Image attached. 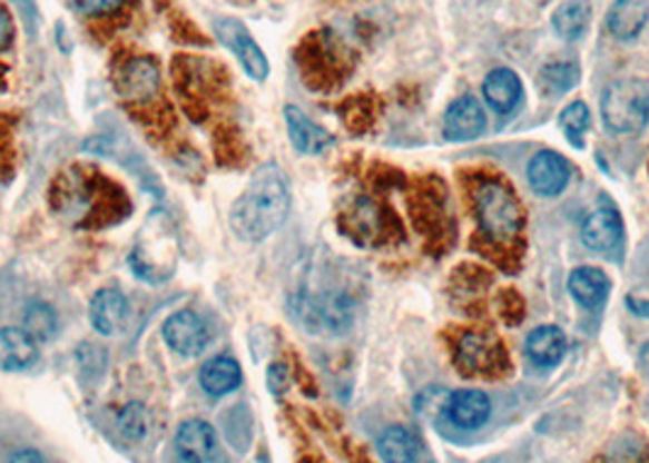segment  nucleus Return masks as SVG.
<instances>
[{
	"instance_id": "72a5a7b5",
	"label": "nucleus",
	"mask_w": 649,
	"mask_h": 463,
	"mask_svg": "<svg viewBox=\"0 0 649 463\" xmlns=\"http://www.w3.org/2000/svg\"><path fill=\"white\" fill-rule=\"evenodd\" d=\"M638 362H640V368L645 376L649 378V342L642 344V349H640V356H638Z\"/></svg>"
},
{
	"instance_id": "c85d7f7f",
	"label": "nucleus",
	"mask_w": 649,
	"mask_h": 463,
	"mask_svg": "<svg viewBox=\"0 0 649 463\" xmlns=\"http://www.w3.org/2000/svg\"><path fill=\"white\" fill-rule=\"evenodd\" d=\"M69 6L83 18H106L120 12L127 0H69Z\"/></svg>"
},
{
	"instance_id": "a878e982",
	"label": "nucleus",
	"mask_w": 649,
	"mask_h": 463,
	"mask_svg": "<svg viewBox=\"0 0 649 463\" xmlns=\"http://www.w3.org/2000/svg\"><path fill=\"white\" fill-rule=\"evenodd\" d=\"M581 81V71L574 61H552L542 67L540 83L547 93H569Z\"/></svg>"
},
{
	"instance_id": "aec40b11",
	"label": "nucleus",
	"mask_w": 649,
	"mask_h": 463,
	"mask_svg": "<svg viewBox=\"0 0 649 463\" xmlns=\"http://www.w3.org/2000/svg\"><path fill=\"white\" fill-rule=\"evenodd\" d=\"M567 288L581 307L587 311H598L603 307L610 295V278L596 266H579L569 274Z\"/></svg>"
},
{
	"instance_id": "9b49d317",
	"label": "nucleus",
	"mask_w": 649,
	"mask_h": 463,
	"mask_svg": "<svg viewBox=\"0 0 649 463\" xmlns=\"http://www.w3.org/2000/svg\"><path fill=\"white\" fill-rule=\"evenodd\" d=\"M528 184L542 198L562 196L571 184V166L557 151H538L528 164Z\"/></svg>"
},
{
	"instance_id": "6e6552de",
	"label": "nucleus",
	"mask_w": 649,
	"mask_h": 463,
	"mask_svg": "<svg viewBox=\"0 0 649 463\" xmlns=\"http://www.w3.org/2000/svg\"><path fill=\"white\" fill-rule=\"evenodd\" d=\"M456 366L464 376H495L505 366V358L501 346L486 334L469 332L456 346Z\"/></svg>"
},
{
	"instance_id": "4468645a",
	"label": "nucleus",
	"mask_w": 649,
	"mask_h": 463,
	"mask_svg": "<svg viewBox=\"0 0 649 463\" xmlns=\"http://www.w3.org/2000/svg\"><path fill=\"white\" fill-rule=\"evenodd\" d=\"M284 120H286V130H288L291 145H294L296 151L305 154V157H317V154H323L325 149H330L335 145V137L330 135L325 127H321L315 120H311L308 115H305L296 106H286L284 108Z\"/></svg>"
},
{
	"instance_id": "f8f14e48",
	"label": "nucleus",
	"mask_w": 649,
	"mask_h": 463,
	"mask_svg": "<svg viewBox=\"0 0 649 463\" xmlns=\"http://www.w3.org/2000/svg\"><path fill=\"white\" fill-rule=\"evenodd\" d=\"M176 454L184 463H210L218 456V432L206 420H186L176 430Z\"/></svg>"
},
{
	"instance_id": "bb28decb",
	"label": "nucleus",
	"mask_w": 649,
	"mask_h": 463,
	"mask_svg": "<svg viewBox=\"0 0 649 463\" xmlns=\"http://www.w3.org/2000/svg\"><path fill=\"white\" fill-rule=\"evenodd\" d=\"M559 125H562V130L567 132L569 141H574L577 147H581V137L589 132L591 127V110L587 102L574 100L571 106H567L559 115Z\"/></svg>"
},
{
	"instance_id": "9d476101",
	"label": "nucleus",
	"mask_w": 649,
	"mask_h": 463,
	"mask_svg": "<svg viewBox=\"0 0 649 463\" xmlns=\"http://www.w3.org/2000/svg\"><path fill=\"white\" fill-rule=\"evenodd\" d=\"M622 237H626V225L616 208L603 205L596 208L581 225V242L583 247L596 254H616L622 247Z\"/></svg>"
},
{
	"instance_id": "393cba45",
	"label": "nucleus",
	"mask_w": 649,
	"mask_h": 463,
	"mask_svg": "<svg viewBox=\"0 0 649 463\" xmlns=\"http://www.w3.org/2000/svg\"><path fill=\"white\" fill-rule=\"evenodd\" d=\"M598 463H649V444L638 434L626 432L608 444Z\"/></svg>"
},
{
	"instance_id": "7c9ffc66",
	"label": "nucleus",
	"mask_w": 649,
	"mask_h": 463,
	"mask_svg": "<svg viewBox=\"0 0 649 463\" xmlns=\"http://www.w3.org/2000/svg\"><path fill=\"white\" fill-rule=\"evenodd\" d=\"M12 40H16V22H12L10 12L0 6V51H6Z\"/></svg>"
},
{
	"instance_id": "4be33fe9",
	"label": "nucleus",
	"mask_w": 649,
	"mask_h": 463,
	"mask_svg": "<svg viewBox=\"0 0 649 463\" xmlns=\"http://www.w3.org/2000/svg\"><path fill=\"white\" fill-rule=\"evenodd\" d=\"M376 452L384 463H417L423 449H420L417 436L409 427L393 424V427L381 432L376 440Z\"/></svg>"
},
{
	"instance_id": "20e7f679",
	"label": "nucleus",
	"mask_w": 649,
	"mask_h": 463,
	"mask_svg": "<svg viewBox=\"0 0 649 463\" xmlns=\"http://www.w3.org/2000/svg\"><path fill=\"white\" fill-rule=\"evenodd\" d=\"M479 227L495 244L513 242L523 229V208L518 198L499 181H486L474 196Z\"/></svg>"
},
{
	"instance_id": "473e14b6",
	"label": "nucleus",
	"mask_w": 649,
	"mask_h": 463,
	"mask_svg": "<svg viewBox=\"0 0 649 463\" xmlns=\"http://www.w3.org/2000/svg\"><path fill=\"white\" fill-rule=\"evenodd\" d=\"M8 463H47V461L40 452H35V449H20V452L10 456Z\"/></svg>"
},
{
	"instance_id": "7ed1b4c3",
	"label": "nucleus",
	"mask_w": 649,
	"mask_h": 463,
	"mask_svg": "<svg viewBox=\"0 0 649 463\" xmlns=\"http://www.w3.org/2000/svg\"><path fill=\"white\" fill-rule=\"evenodd\" d=\"M601 118L606 130L618 137L645 132L649 125V83L642 79H618L601 98Z\"/></svg>"
},
{
	"instance_id": "39448f33",
	"label": "nucleus",
	"mask_w": 649,
	"mask_h": 463,
	"mask_svg": "<svg viewBox=\"0 0 649 463\" xmlns=\"http://www.w3.org/2000/svg\"><path fill=\"white\" fill-rule=\"evenodd\" d=\"M213 32L218 37V42L237 57L249 79L266 81V76L272 71L269 59H266L264 49L254 40L245 22L237 18H215Z\"/></svg>"
},
{
	"instance_id": "cd10ccee",
	"label": "nucleus",
	"mask_w": 649,
	"mask_h": 463,
	"mask_svg": "<svg viewBox=\"0 0 649 463\" xmlns=\"http://www.w3.org/2000/svg\"><path fill=\"white\" fill-rule=\"evenodd\" d=\"M118 427L127 436V440H142V436L149 432V413L145 405L130 403L122 413L118 415Z\"/></svg>"
},
{
	"instance_id": "5701e85b",
	"label": "nucleus",
	"mask_w": 649,
	"mask_h": 463,
	"mask_svg": "<svg viewBox=\"0 0 649 463\" xmlns=\"http://www.w3.org/2000/svg\"><path fill=\"white\" fill-rule=\"evenodd\" d=\"M591 16H593V8L589 0H564V3L554 10L552 28L557 37H562V40L577 42L587 35Z\"/></svg>"
},
{
	"instance_id": "a211bd4d",
	"label": "nucleus",
	"mask_w": 649,
	"mask_h": 463,
	"mask_svg": "<svg viewBox=\"0 0 649 463\" xmlns=\"http://www.w3.org/2000/svg\"><path fill=\"white\" fill-rule=\"evenodd\" d=\"M649 22V0H616L606 12V28L618 42H635Z\"/></svg>"
},
{
	"instance_id": "b1692460",
	"label": "nucleus",
	"mask_w": 649,
	"mask_h": 463,
	"mask_svg": "<svg viewBox=\"0 0 649 463\" xmlns=\"http://www.w3.org/2000/svg\"><path fill=\"white\" fill-rule=\"evenodd\" d=\"M22 329L28 332L35 342L55 339L59 332L57 311L45 301H30L22 311Z\"/></svg>"
},
{
	"instance_id": "f257e3e1",
	"label": "nucleus",
	"mask_w": 649,
	"mask_h": 463,
	"mask_svg": "<svg viewBox=\"0 0 649 463\" xmlns=\"http://www.w3.org/2000/svg\"><path fill=\"white\" fill-rule=\"evenodd\" d=\"M291 213V186L278 164H264L233 203L230 225L242 242H264L284 227Z\"/></svg>"
},
{
	"instance_id": "2eb2a0df",
	"label": "nucleus",
	"mask_w": 649,
	"mask_h": 463,
	"mask_svg": "<svg viewBox=\"0 0 649 463\" xmlns=\"http://www.w3.org/2000/svg\"><path fill=\"white\" fill-rule=\"evenodd\" d=\"M88 317H91V327L98 334L112 337V334H120L127 327L130 303H127L118 288H104L94 295L91 307H88Z\"/></svg>"
},
{
	"instance_id": "f3484780",
	"label": "nucleus",
	"mask_w": 649,
	"mask_h": 463,
	"mask_svg": "<svg viewBox=\"0 0 649 463\" xmlns=\"http://www.w3.org/2000/svg\"><path fill=\"white\" fill-rule=\"evenodd\" d=\"M525 356L534 368L550 371L564 362L567 356V337L564 332L554 325H542L532 329L525 337Z\"/></svg>"
},
{
	"instance_id": "412c9836",
	"label": "nucleus",
	"mask_w": 649,
	"mask_h": 463,
	"mask_svg": "<svg viewBox=\"0 0 649 463\" xmlns=\"http://www.w3.org/2000/svg\"><path fill=\"white\" fill-rule=\"evenodd\" d=\"M198 383H200V388L213 397L230 395L233 391L239 388V383H242V368L237 364V358L233 356L210 358V362L200 368Z\"/></svg>"
},
{
	"instance_id": "1a4fd4ad",
	"label": "nucleus",
	"mask_w": 649,
	"mask_h": 463,
	"mask_svg": "<svg viewBox=\"0 0 649 463\" xmlns=\"http://www.w3.org/2000/svg\"><path fill=\"white\" fill-rule=\"evenodd\" d=\"M159 63L151 57H130L116 71V91L127 100H149L159 93Z\"/></svg>"
},
{
	"instance_id": "ddd939ff",
	"label": "nucleus",
	"mask_w": 649,
	"mask_h": 463,
	"mask_svg": "<svg viewBox=\"0 0 649 463\" xmlns=\"http://www.w3.org/2000/svg\"><path fill=\"white\" fill-rule=\"evenodd\" d=\"M444 137L450 141H472L486 132V110L474 96H462L450 102L442 122Z\"/></svg>"
},
{
	"instance_id": "dca6fc26",
	"label": "nucleus",
	"mask_w": 649,
	"mask_h": 463,
	"mask_svg": "<svg viewBox=\"0 0 649 463\" xmlns=\"http://www.w3.org/2000/svg\"><path fill=\"white\" fill-rule=\"evenodd\" d=\"M483 100L489 102V108L499 115H511L523 102L525 88L520 76L513 69H493L481 83Z\"/></svg>"
},
{
	"instance_id": "0eeeda50",
	"label": "nucleus",
	"mask_w": 649,
	"mask_h": 463,
	"mask_svg": "<svg viewBox=\"0 0 649 463\" xmlns=\"http://www.w3.org/2000/svg\"><path fill=\"white\" fill-rule=\"evenodd\" d=\"M161 334L169 349L186 358H194L206 352V346L210 342L208 325L203 323V317L196 315L194 311H178L169 315L167 323L161 327Z\"/></svg>"
},
{
	"instance_id": "2f4dec72",
	"label": "nucleus",
	"mask_w": 649,
	"mask_h": 463,
	"mask_svg": "<svg viewBox=\"0 0 649 463\" xmlns=\"http://www.w3.org/2000/svg\"><path fill=\"white\" fill-rule=\"evenodd\" d=\"M626 305H628V311L632 315H638L642 319H649V301L640 298V295H628L626 298Z\"/></svg>"
},
{
	"instance_id": "c756f323",
	"label": "nucleus",
	"mask_w": 649,
	"mask_h": 463,
	"mask_svg": "<svg viewBox=\"0 0 649 463\" xmlns=\"http://www.w3.org/2000/svg\"><path fill=\"white\" fill-rule=\"evenodd\" d=\"M266 385H269V393L272 395H284L288 391V385H291V371L286 364L282 362H276L269 366V371H266Z\"/></svg>"
},
{
	"instance_id": "f03ea898",
	"label": "nucleus",
	"mask_w": 649,
	"mask_h": 463,
	"mask_svg": "<svg viewBox=\"0 0 649 463\" xmlns=\"http://www.w3.org/2000/svg\"><path fill=\"white\" fill-rule=\"evenodd\" d=\"M291 315L311 334L340 337L354 327L356 301L345 288H308L294 290L288 301Z\"/></svg>"
},
{
	"instance_id": "6ab92c4d",
	"label": "nucleus",
	"mask_w": 649,
	"mask_h": 463,
	"mask_svg": "<svg viewBox=\"0 0 649 463\" xmlns=\"http://www.w3.org/2000/svg\"><path fill=\"white\" fill-rule=\"evenodd\" d=\"M40 362V346L22 327L0 329V371H28Z\"/></svg>"
},
{
	"instance_id": "423d86ee",
	"label": "nucleus",
	"mask_w": 649,
	"mask_h": 463,
	"mask_svg": "<svg viewBox=\"0 0 649 463\" xmlns=\"http://www.w3.org/2000/svg\"><path fill=\"white\" fill-rule=\"evenodd\" d=\"M493 405L491 397L476 388H462L444 395L442 415L454 430L476 432L491 420Z\"/></svg>"
}]
</instances>
